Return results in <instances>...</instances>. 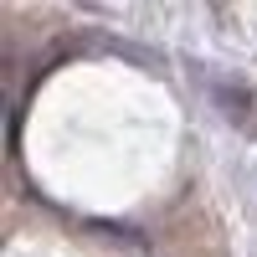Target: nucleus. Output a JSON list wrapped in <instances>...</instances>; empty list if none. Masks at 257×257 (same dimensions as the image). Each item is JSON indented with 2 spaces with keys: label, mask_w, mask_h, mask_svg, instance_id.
<instances>
[{
  "label": "nucleus",
  "mask_w": 257,
  "mask_h": 257,
  "mask_svg": "<svg viewBox=\"0 0 257 257\" xmlns=\"http://www.w3.org/2000/svg\"><path fill=\"white\" fill-rule=\"evenodd\" d=\"M206 88H211V103L221 108V118H231L237 128H252V118H257V93L247 88L242 77H206Z\"/></svg>",
  "instance_id": "f257e3e1"
}]
</instances>
